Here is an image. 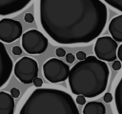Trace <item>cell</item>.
<instances>
[{
	"label": "cell",
	"instance_id": "277c9868",
	"mask_svg": "<svg viewBox=\"0 0 122 114\" xmlns=\"http://www.w3.org/2000/svg\"><path fill=\"white\" fill-rule=\"evenodd\" d=\"M48 39L37 29H30L22 34V47L29 54H41L48 48Z\"/></svg>",
	"mask_w": 122,
	"mask_h": 114
},
{
	"label": "cell",
	"instance_id": "e0dca14e",
	"mask_svg": "<svg viewBox=\"0 0 122 114\" xmlns=\"http://www.w3.org/2000/svg\"><path fill=\"white\" fill-rule=\"evenodd\" d=\"M32 83H33V85H34L35 86H37V87H40V86L43 85V81H42V79L39 78V77H35V78L33 79Z\"/></svg>",
	"mask_w": 122,
	"mask_h": 114
},
{
	"label": "cell",
	"instance_id": "5b68a950",
	"mask_svg": "<svg viewBox=\"0 0 122 114\" xmlns=\"http://www.w3.org/2000/svg\"><path fill=\"white\" fill-rule=\"evenodd\" d=\"M69 72V66L57 58L49 59L43 65V73L45 78L53 84L64 82L68 79Z\"/></svg>",
	"mask_w": 122,
	"mask_h": 114
},
{
	"label": "cell",
	"instance_id": "30bf717a",
	"mask_svg": "<svg viewBox=\"0 0 122 114\" xmlns=\"http://www.w3.org/2000/svg\"><path fill=\"white\" fill-rule=\"evenodd\" d=\"M31 0H0V15H10L21 11Z\"/></svg>",
	"mask_w": 122,
	"mask_h": 114
},
{
	"label": "cell",
	"instance_id": "d6986e66",
	"mask_svg": "<svg viewBox=\"0 0 122 114\" xmlns=\"http://www.w3.org/2000/svg\"><path fill=\"white\" fill-rule=\"evenodd\" d=\"M24 19H25V21L27 23H32L33 20H34V17H33V15L31 13H26Z\"/></svg>",
	"mask_w": 122,
	"mask_h": 114
},
{
	"label": "cell",
	"instance_id": "3957f363",
	"mask_svg": "<svg viewBox=\"0 0 122 114\" xmlns=\"http://www.w3.org/2000/svg\"><path fill=\"white\" fill-rule=\"evenodd\" d=\"M19 114H79V110L69 93L45 87L30 93Z\"/></svg>",
	"mask_w": 122,
	"mask_h": 114
},
{
	"label": "cell",
	"instance_id": "603a6c76",
	"mask_svg": "<svg viewBox=\"0 0 122 114\" xmlns=\"http://www.w3.org/2000/svg\"><path fill=\"white\" fill-rule=\"evenodd\" d=\"M76 103L78 104H85L86 103V99L83 95H77V98H76Z\"/></svg>",
	"mask_w": 122,
	"mask_h": 114
},
{
	"label": "cell",
	"instance_id": "9a60e30c",
	"mask_svg": "<svg viewBox=\"0 0 122 114\" xmlns=\"http://www.w3.org/2000/svg\"><path fill=\"white\" fill-rule=\"evenodd\" d=\"M112 8L122 12V0H104Z\"/></svg>",
	"mask_w": 122,
	"mask_h": 114
},
{
	"label": "cell",
	"instance_id": "52a82bcc",
	"mask_svg": "<svg viewBox=\"0 0 122 114\" xmlns=\"http://www.w3.org/2000/svg\"><path fill=\"white\" fill-rule=\"evenodd\" d=\"M117 43L110 36L97 38L94 45V53L102 61L112 62L117 58Z\"/></svg>",
	"mask_w": 122,
	"mask_h": 114
},
{
	"label": "cell",
	"instance_id": "4fadbf2b",
	"mask_svg": "<svg viewBox=\"0 0 122 114\" xmlns=\"http://www.w3.org/2000/svg\"><path fill=\"white\" fill-rule=\"evenodd\" d=\"M106 107L103 103L92 101L85 104L83 108V114H105Z\"/></svg>",
	"mask_w": 122,
	"mask_h": 114
},
{
	"label": "cell",
	"instance_id": "8fae6325",
	"mask_svg": "<svg viewBox=\"0 0 122 114\" xmlns=\"http://www.w3.org/2000/svg\"><path fill=\"white\" fill-rule=\"evenodd\" d=\"M14 98L4 91H0V114H13Z\"/></svg>",
	"mask_w": 122,
	"mask_h": 114
},
{
	"label": "cell",
	"instance_id": "2e32d148",
	"mask_svg": "<svg viewBox=\"0 0 122 114\" xmlns=\"http://www.w3.org/2000/svg\"><path fill=\"white\" fill-rule=\"evenodd\" d=\"M55 54L58 56V57H63L66 55V51L63 48H57L56 50H55Z\"/></svg>",
	"mask_w": 122,
	"mask_h": 114
},
{
	"label": "cell",
	"instance_id": "8992f818",
	"mask_svg": "<svg viewBox=\"0 0 122 114\" xmlns=\"http://www.w3.org/2000/svg\"><path fill=\"white\" fill-rule=\"evenodd\" d=\"M13 72L23 84H30L38 75V64L30 57H22L15 63Z\"/></svg>",
	"mask_w": 122,
	"mask_h": 114
},
{
	"label": "cell",
	"instance_id": "ac0fdd59",
	"mask_svg": "<svg viewBox=\"0 0 122 114\" xmlns=\"http://www.w3.org/2000/svg\"><path fill=\"white\" fill-rule=\"evenodd\" d=\"M10 95H11L13 98H18L19 95H20V90H19L18 88H16V87H13V88H11V90H10Z\"/></svg>",
	"mask_w": 122,
	"mask_h": 114
},
{
	"label": "cell",
	"instance_id": "cb8c5ba5",
	"mask_svg": "<svg viewBox=\"0 0 122 114\" xmlns=\"http://www.w3.org/2000/svg\"><path fill=\"white\" fill-rule=\"evenodd\" d=\"M11 51H12V53H13L14 55H20V54L22 53V49H21V48H19L18 46H14V47L12 48Z\"/></svg>",
	"mask_w": 122,
	"mask_h": 114
},
{
	"label": "cell",
	"instance_id": "7c38bea8",
	"mask_svg": "<svg viewBox=\"0 0 122 114\" xmlns=\"http://www.w3.org/2000/svg\"><path fill=\"white\" fill-rule=\"evenodd\" d=\"M109 31L116 42H122V14L112 18L109 24Z\"/></svg>",
	"mask_w": 122,
	"mask_h": 114
},
{
	"label": "cell",
	"instance_id": "6da1fadb",
	"mask_svg": "<svg viewBox=\"0 0 122 114\" xmlns=\"http://www.w3.org/2000/svg\"><path fill=\"white\" fill-rule=\"evenodd\" d=\"M107 18L101 0H39L41 26L58 44L92 42L104 30Z\"/></svg>",
	"mask_w": 122,
	"mask_h": 114
},
{
	"label": "cell",
	"instance_id": "7a4b0ae2",
	"mask_svg": "<svg viewBox=\"0 0 122 114\" xmlns=\"http://www.w3.org/2000/svg\"><path fill=\"white\" fill-rule=\"evenodd\" d=\"M109 75V66L104 61L92 55L88 56L70 69V88L75 95L94 98L106 90Z\"/></svg>",
	"mask_w": 122,
	"mask_h": 114
},
{
	"label": "cell",
	"instance_id": "ba28073f",
	"mask_svg": "<svg viewBox=\"0 0 122 114\" xmlns=\"http://www.w3.org/2000/svg\"><path fill=\"white\" fill-rule=\"evenodd\" d=\"M23 28L19 21L3 18L0 20V41L11 43L22 36Z\"/></svg>",
	"mask_w": 122,
	"mask_h": 114
},
{
	"label": "cell",
	"instance_id": "9c48e42d",
	"mask_svg": "<svg viewBox=\"0 0 122 114\" xmlns=\"http://www.w3.org/2000/svg\"><path fill=\"white\" fill-rule=\"evenodd\" d=\"M13 68V63L4 44L0 41V88L9 81Z\"/></svg>",
	"mask_w": 122,
	"mask_h": 114
},
{
	"label": "cell",
	"instance_id": "5bb4252c",
	"mask_svg": "<svg viewBox=\"0 0 122 114\" xmlns=\"http://www.w3.org/2000/svg\"><path fill=\"white\" fill-rule=\"evenodd\" d=\"M114 101H115V106L118 114H122V77L115 87Z\"/></svg>",
	"mask_w": 122,
	"mask_h": 114
},
{
	"label": "cell",
	"instance_id": "ffe728a7",
	"mask_svg": "<svg viewBox=\"0 0 122 114\" xmlns=\"http://www.w3.org/2000/svg\"><path fill=\"white\" fill-rule=\"evenodd\" d=\"M65 57H66V61H67L69 64H71V63L74 62L75 57H74V55H73L72 53H68V54H66Z\"/></svg>",
	"mask_w": 122,
	"mask_h": 114
},
{
	"label": "cell",
	"instance_id": "484cf974",
	"mask_svg": "<svg viewBox=\"0 0 122 114\" xmlns=\"http://www.w3.org/2000/svg\"><path fill=\"white\" fill-rule=\"evenodd\" d=\"M116 54H117V57H118L119 61L122 63V44L118 47V51L116 52Z\"/></svg>",
	"mask_w": 122,
	"mask_h": 114
},
{
	"label": "cell",
	"instance_id": "44dd1931",
	"mask_svg": "<svg viewBox=\"0 0 122 114\" xmlns=\"http://www.w3.org/2000/svg\"><path fill=\"white\" fill-rule=\"evenodd\" d=\"M103 100L105 103H111L112 101V96L110 92H107L104 94V97H103Z\"/></svg>",
	"mask_w": 122,
	"mask_h": 114
},
{
	"label": "cell",
	"instance_id": "d4e9b609",
	"mask_svg": "<svg viewBox=\"0 0 122 114\" xmlns=\"http://www.w3.org/2000/svg\"><path fill=\"white\" fill-rule=\"evenodd\" d=\"M86 57H87V55H86V53H85L84 51H78V52L76 53V58H77L79 61L84 60Z\"/></svg>",
	"mask_w": 122,
	"mask_h": 114
},
{
	"label": "cell",
	"instance_id": "7402d4cb",
	"mask_svg": "<svg viewBox=\"0 0 122 114\" xmlns=\"http://www.w3.org/2000/svg\"><path fill=\"white\" fill-rule=\"evenodd\" d=\"M112 68L114 70H119L121 68V62L118 60H114L112 63Z\"/></svg>",
	"mask_w": 122,
	"mask_h": 114
}]
</instances>
